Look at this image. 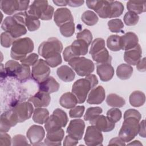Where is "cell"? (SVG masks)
<instances>
[{
	"instance_id": "6da1fadb",
	"label": "cell",
	"mask_w": 146,
	"mask_h": 146,
	"mask_svg": "<svg viewBox=\"0 0 146 146\" xmlns=\"http://www.w3.org/2000/svg\"><path fill=\"white\" fill-rule=\"evenodd\" d=\"M124 9V6L120 2L102 0L95 12L102 18H112L120 17Z\"/></svg>"
},
{
	"instance_id": "7a4b0ae2",
	"label": "cell",
	"mask_w": 146,
	"mask_h": 146,
	"mask_svg": "<svg viewBox=\"0 0 146 146\" xmlns=\"http://www.w3.org/2000/svg\"><path fill=\"white\" fill-rule=\"evenodd\" d=\"M34 43L29 37L17 39L14 40L11 48L10 56L12 59L21 60L26 57L27 54L34 50Z\"/></svg>"
},
{
	"instance_id": "3957f363",
	"label": "cell",
	"mask_w": 146,
	"mask_h": 146,
	"mask_svg": "<svg viewBox=\"0 0 146 146\" xmlns=\"http://www.w3.org/2000/svg\"><path fill=\"white\" fill-rule=\"evenodd\" d=\"M27 13L38 19L48 21L52 19L54 9L48 5L47 1H34L30 6Z\"/></svg>"
},
{
	"instance_id": "277c9868",
	"label": "cell",
	"mask_w": 146,
	"mask_h": 146,
	"mask_svg": "<svg viewBox=\"0 0 146 146\" xmlns=\"http://www.w3.org/2000/svg\"><path fill=\"white\" fill-rule=\"evenodd\" d=\"M139 121L138 119L133 117L124 119L119 132V137L124 142H130L137 136L139 129Z\"/></svg>"
},
{
	"instance_id": "5b68a950",
	"label": "cell",
	"mask_w": 146,
	"mask_h": 146,
	"mask_svg": "<svg viewBox=\"0 0 146 146\" xmlns=\"http://www.w3.org/2000/svg\"><path fill=\"white\" fill-rule=\"evenodd\" d=\"M68 120L66 113L60 108H56L46 121L44 128L47 132L56 130L66 127Z\"/></svg>"
},
{
	"instance_id": "8992f818",
	"label": "cell",
	"mask_w": 146,
	"mask_h": 146,
	"mask_svg": "<svg viewBox=\"0 0 146 146\" xmlns=\"http://www.w3.org/2000/svg\"><path fill=\"white\" fill-rule=\"evenodd\" d=\"M68 63L72 69L80 76H86L94 71V63L91 60L85 57L74 58Z\"/></svg>"
},
{
	"instance_id": "52a82bcc",
	"label": "cell",
	"mask_w": 146,
	"mask_h": 146,
	"mask_svg": "<svg viewBox=\"0 0 146 146\" xmlns=\"http://www.w3.org/2000/svg\"><path fill=\"white\" fill-rule=\"evenodd\" d=\"M62 50V42L55 37L50 38L46 41L43 42L38 47L39 54L45 59L56 54H60Z\"/></svg>"
},
{
	"instance_id": "ba28073f",
	"label": "cell",
	"mask_w": 146,
	"mask_h": 146,
	"mask_svg": "<svg viewBox=\"0 0 146 146\" xmlns=\"http://www.w3.org/2000/svg\"><path fill=\"white\" fill-rule=\"evenodd\" d=\"M1 28L5 32L10 34L15 39L25 35L27 33L26 26L19 23L13 16L7 17L4 19Z\"/></svg>"
},
{
	"instance_id": "9c48e42d",
	"label": "cell",
	"mask_w": 146,
	"mask_h": 146,
	"mask_svg": "<svg viewBox=\"0 0 146 146\" xmlns=\"http://www.w3.org/2000/svg\"><path fill=\"white\" fill-rule=\"evenodd\" d=\"M92 89L90 82L85 78L77 80L72 85V93L77 99L78 103H83L87 98V95Z\"/></svg>"
},
{
	"instance_id": "30bf717a",
	"label": "cell",
	"mask_w": 146,
	"mask_h": 146,
	"mask_svg": "<svg viewBox=\"0 0 146 146\" xmlns=\"http://www.w3.org/2000/svg\"><path fill=\"white\" fill-rule=\"evenodd\" d=\"M50 72V66L46 62L40 59L32 66L31 76L34 80L40 83L49 76Z\"/></svg>"
},
{
	"instance_id": "8fae6325",
	"label": "cell",
	"mask_w": 146,
	"mask_h": 146,
	"mask_svg": "<svg viewBox=\"0 0 146 146\" xmlns=\"http://www.w3.org/2000/svg\"><path fill=\"white\" fill-rule=\"evenodd\" d=\"M29 1H1V9L7 15H12L17 11H26L29 8Z\"/></svg>"
},
{
	"instance_id": "7c38bea8",
	"label": "cell",
	"mask_w": 146,
	"mask_h": 146,
	"mask_svg": "<svg viewBox=\"0 0 146 146\" xmlns=\"http://www.w3.org/2000/svg\"><path fill=\"white\" fill-rule=\"evenodd\" d=\"M18 123L30 119L34 111L33 106L30 102H25L15 105L12 109Z\"/></svg>"
},
{
	"instance_id": "4fadbf2b",
	"label": "cell",
	"mask_w": 146,
	"mask_h": 146,
	"mask_svg": "<svg viewBox=\"0 0 146 146\" xmlns=\"http://www.w3.org/2000/svg\"><path fill=\"white\" fill-rule=\"evenodd\" d=\"M85 144L88 146L102 145L103 136L101 131L93 125L88 126L84 137Z\"/></svg>"
},
{
	"instance_id": "5bb4252c",
	"label": "cell",
	"mask_w": 146,
	"mask_h": 146,
	"mask_svg": "<svg viewBox=\"0 0 146 146\" xmlns=\"http://www.w3.org/2000/svg\"><path fill=\"white\" fill-rule=\"evenodd\" d=\"M85 128V123L82 119H74L70 121L67 128L68 135L79 140L82 139Z\"/></svg>"
},
{
	"instance_id": "9a60e30c",
	"label": "cell",
	"mask_w": 146,
	"mask_h": 146,
	"mask_svg": "<svg viewBox=\"0 0 146 146\" xmlns=\"http://www.w3.org/2000/svg\"><path fill=\"white\" fill-rule=\"evenodd\" d=\"M89 121L92 125L97 128L101 132H107L111 131L115 127V123L103 115H99Z\"/></svg>"
},
{
	"instance_id": "2e32d148",
	"label": "cell",
	"mask_w": 146,
	"mask_h": 146,
	"mask_svg": "<svg viewBox=\"0 0 146 146\" xmlns=\"http://www.w3.org/2000/svg\"><path fill=\"white\" fill-rule=\"evenodd\" d=\"M26 135L31 144L38 145L43 140L45 131L42 126L33 125L27 130Z\"/></svg>"
},
{
	"instance_id": "e0dca14e",
	"label": "cell",
	"mask_w": 146,
	"mask_h": 146,
	"mask_svg": "<svg viewBox=\"0 0 146 146\" xmlns=\"http://www.w3.org/2000/svg\"><path fill=\"white\" fill-rule=\"evenodd\" d=\"M18 123L13 110L5 111L1 115L0 131L7 132L11 127L15 126Z\"/></svg>"
},
{
	"instance_id": "ac0fdd59",
	"label": "cell",
	"mask_w": 146,
	"mask_h": 146,
	"mask_svg": "<svg viewBox=\"0 0 146 146\" xmlns=\"http://www.w3.org/2000/svg\"><path fill=\"white\" fill-rule=\"evenodd\" d=\"M54 21L55 24L60 27L68 22L73 21L74 18L71 11L68 9L61 7L57 9L54 12Z\"/></svg>"
},
{
	"instance_id": "d6986e66",
	"label": "cell",
	"mask_w": 146,
	"mask_h": 146,
	"mask_svg": "<svg viewBox=\"0 0 146 146\" xmlns=\"http://www.w3.org/2000/svg\"><path fill=\"white\" fill-rule=\"evenodd\" d=\"M142 49L139 44L133 48L126 50L124 54V61L129 65H136L141 58Z\"/></svg>"
},
{
	"instance_id": "ffe728a7",
	"label": "cell",
	"mask_w": 146,
	"mask_h": 146,
	"mask_svg": "<svg viewBox=\"0 0 146 146\" xmlns=\"http://www.w3.org/2000/svg\"><path fill=\"white\" fill-rule=\"evenodd\" d=\"M29 102L32 103L36 108L46 107L49 105L51 102V97L49 94L39 91L29 98Z\"/></svg>"
},
{
	"instance_id": "44dd1931",
	"label": "cell",
	"mask_w": 146,
	"mask_h": 146,
	"mask_svg": "<svg viewBox=\"0 0 146 146\" xmlns=\"http://www.w3.org/2000/svg\"><path fill=\"white\" fill-rule=\"evenodd\" d=\"M106 92L102 86L93 88L90 91L87 102L90 104H99L105 99Z\"/></svg>"
},
{
	"instance_id": "7402d4cb",
	"label": "cell",
	"mask_w": 146,
	"mask_h": 146,
	"mask_svg": "<svg viewBox=\"0 0 146 146\" xmlns=\"http://www.w3.org/2000/svg\"><path fill=\"white\" fill-rule=\"evenodd\" d=\"M64 135V132L62 128L47 132L46 137L44 140V144L46 145H60Z\"/></svg>"
},
{
	"instance_id": "603a6c76",
	"label": "cell",
	"mask_w": 146,
	"mask_h": 146,
	"mask_svg": "<svg viewBox=\"0 0 146 146\" xmlns=\"http://www.w3.org/2000/svg\"><path fill=\"white\" fill-rule=\"evenodd\" d=\"M138 42L139 38L137 35L131 31L126 33L120 36L121 49L125 51L135 47L138 44Z\"/></svg>"
},
{
	"instance_id": "cb8c5ba5",
	"label": "cell",
	"mask_w": 146,
	"mask_h": 146,
	"mask_svg": "<svg viewBox=\"0 0 146 146\" xmlns=\"http://www.w3.org/2000/svg\"><path fill=\"white\" fill-rule=\"evenodd\" d=\"M96 72L102 81L108 82L113 78L115 71L110 63H104L97 66Z\"/></svg>"
},
{
	"instance_id": "d4e9b609",
	"label": "cell",
	"mask_w": 146,
	"mask_h": 146,
	"mask_svg": "<svg viewBox=\"0 0 146 146\" xmlns=\"http://www.w3.org/2000/svg\"><path fill=\"white\" fill-rule=\"evenodd\" d=\"M59 87V84L52 76H48L44 81L39 83V91H43L49 94L57 92Z\"/></svg>"
},
{
	"instance_id": "484cf974",
	"label": "cell",
	"mask_w": 146,
	"mask_h": 146,
	"mask_svg": "<svg viewBox=\"0 0 146 146\" xmlns=\"http://www.w3.org/2000/svg\"><path fill=\"white\" fill-rule=\"evenodd\" d=\"M89 45L83 40L76 39L70 46L75 58L87 54Z\"/></svg>"
},
{
	"instance_id": "4316f807",
	"label": "cell",
	"mask_w": 146,
	"mask_h": 146,
	"mask_svg": "<svg viewBox=\"0 0 146 146\" xmlns=\"http://www.w3.org/2000/svg\"><path fill=\"white\" fill-rule=\"evenodd\" d=\"M58 77L64 82H72L75 76V74L73 70L67 65H63L59 67L56 70Z\"/></svg>"
},
{
	"instance_id": "83f0119b",
	"label": "cell",
	"mask_w": 146,
	"mask_h": 146,
	"mask_svg": "<svg viewBox=\"0 0 146 146\" xmlns=\"http://www.w3.org/2000/svg\"><path fill=\"white\" fill-rule=\"evenodd\" d=\"M60 106L67 109H71L78 103V100L72 92H66L63 94L59 99Z\"/></svg>"
},
{
	"instance_id": "f1b7e54d",
	"label": "cell",
	"mask_w": 146,
	"mask_h": 146,
	"mask_svg": "<svg viewBox=\"0 0 146 146\" xmlns=\"http://www.w3.org/2000/svg\"><path fill=\"white\" fill-rule=\"evenodd\" d=\"M49 117V112L46 108H36L34 110L33 120L38 124H43L46 123Z\"/></svg>"
},
{
	"instance_id": "f546056e",
	"label": "cell",
	"mask_w": 146,
	"mask_h": 146,
	"mask_svg": "<svg viewBox=\"0 0 146 146\" xmlns=\"http://www.w3.org/2000/svg\"><path fill=\"white\" fill-rule=\"evenodd\" d=\"M145 1H129L127 3V8L129 11L140 14L145 11Z\"/></svg>"
},
{
	"instance_id": "4dcf8cb0",
	"label": "cell",
	"mask_w": 146,
	"mask_h": 146,
	"mask_svg": "<svg viewBox=\"0 0 146 146\" xmlns=\"http://www.w3.org/2000/svg\"><path fill=\"white\" fill-rule=\"evenodd\" d=\"M132 67L128 64H121L116 69L117 76L121 80H127L131 78L133 74Z\"/></svg>"
},
{
	"instance_id": "1f68e13d",
	"label": "cell",
	"mask_w": 146,
	"mask_h": 146,
	"mask_svg": "<svg viewBox=\"0 0 146 146\" xmlns=\"http://www.w3.org/2000/svg\"><path fill=\"white\" fill-rule=\"evenodd\" d=\"M129 101L131 105L133 107H141L145 102V94L140 91H135L131 94L129 98Z\"/></svg>"
},
{
	"instance_id": "d6a6232c",
	"label": "cell",
	"mask_w": 146,
	"mask_h": 146,
	"mask_svg": "<svg viewBox=\"0 0 146 146\" xmlns=\"http://www.w3.org/2000/svg\"><path fill=\"white\" fill-rule=\"evenodd\" d=\"M92 58L95 62L99 64L104 63L111 64L112 60V57L110 55L109 52L106 47L98 52L92 55Z\"/></svg>"
},
{
	"instance_id": "836d02e7",
	"label": "cell",
	"mask_w": 146,
	"mask_h": 146,
	"mask_svg": "<svg viewBox=\"0 0 146 146\" xmlns=\"http://www.w3.org/2000/svg\"><path fill=\"white\" fill-rule=\"evenodd\" d=\"M106 103L109 106L121 108L125 105V101L123 98L112 93L108 95L106 99Z\"/></svg>"
},
{
	"instance_id": "e575fe53",
	"label": "cell",
	"mask_w": 146,
	"mask_h": 146,
	"mask_svg": "<svg viewBox=\"0 0 146 146\" xmlns=\"http://www.w3.org/2000/svg\"><path fill=\"white\" fill-rule=\"evenodd\" d=\"M81 19L84 24L88 26H94L97 23L99 18L94 11L87 10L82 14Z\"/></svg>"
},
{
	"instance_id": "d590c367",
	"label": "cell",
	"mask_w": 146,
	"mask_h": 146,
	"mask_svg": "<svg viewBox=\"0 0 146 146\" xmlns=\"http://www.w3.org/2000/svg\"><path fill=\"white\" fill-rule=\"evenodd\" d=\"M21 64L18 62L14 60H10L7 61L5 63V66L6 75L15 78Z\"/></svg>"
},
{
	"instance_id": "8d00e7d4",
	"label": "cell",
	"mask_w": 146,
	"mask_h": 146,
	"mask_svg": "<svg viewBox=\"0 0 146 146\" xmlns=\"http://www.w3.org/2000/svg\"><path fill=\"white\" fill-rule=\"evenodd\" d=\"M107 46L112 51H118L121 49L120 36L111 35L107 39Z\"/></svg>"
},
{
	"instance_id": "74e56055",
	"label": "cell",
	"mask_w": 146,
	"mask_h": 146,
	"mask_svg": "<svg viewBox=\"0 0 146 146\" xmlns=\"http://www.w3.org/2000/svg\"><path fill=\"white\" fill-rule=\"evenodd\" d=\"M25 25L29 31H34L40 27V22L36 17L27 14L25 18Z\"/></svg>"
},
{
	"instance_id": "f35d334b",
	"label": "cell",
	"mask_w": 146,
	"mask_h": 146,
	"mask_svg": "<svg viewBox=\"0 0 146 146\" xmlns=\"http://www.w3.org/2000/svg\"><path fill=\"white\" fill-rule=\"evenodd\" d=\"M30 75L31 71L30 66L21 63L15 78L20 82H24L30 77Z\"/></svg>"
},
{
	"instance_id": "ab89813d",
	"label": "cell",
	"mask_w": 146,
	"mask_h": 146,
	"mask_svg": "<svg viewBox=\"0 0 146 146\" xmlns=\"http://www.w3.org/2000/svg\"><path fill=\"white\" fill-rule=\"evenodd\" d=\"M59 27L61 34L64 37H70L75 32V24L74 21L68 22L62 25Z\"/></svg>"
},
{
	"instance_id": "60d3db41",
	"label": "cell",
	"mask_w": 146,
	"mask_h": 146,
	"mask_svg": "<svg viewBox=\"0 0 146 146\" xmlns=\"http://www.w3.org/2000/svg\"><path fill=\"white\" fill-rule=\"evenodd\" d=\"M105 48V40L101 38L95 39L92 43L90 50V54L94 55Z\"/></svg>"
},
{
	"instance_id": "b9f144b4",
	"label": "cell",
	"mask_w": 146,
	"mask_h": 146,
	"mask_svg": "<svg viewBox=\"0 0 146 146\" xmlns=\"http://www.w3.org/2000/svg\"><path fill=\"white\" fill-rule=\"evenodd\" d=\"M102 112V108L100 107H90L87 110L84 115V119L86 121H90L100 115Z\"/></svg>"
},
{
	"instance_id": "7bdbcfd3",
	"label": "cell",
	"mask_w": 146,
	"mask_h": 146,
	"mask_svg": "<svg viewBox=\"0 0 146 146\" xmlns=\"http://www.w3.org/2000/svg\"><path fill=\"white\" fill-rule=\"evenodd\" d=\"M109 30L112 33H120L124 27V24L120 19H112L108 22Z\"/></svg>"
},
{
	"instance_id": "ee69618b",
	"label": "cell",
	"mask_w": 146,
	"mask_h": 146,
	"mask_svg": "<svg viewBox=\"0 0 146 146\" xmlns=\"http://www.w3.org/2000/svg\"><path fill=\"white\" fill-rule=\"evenodd\" d=\"M124 22L127 26L136 25L139 20V17L137 14L131 12H127L124 16Z\"/></svg>"
},
{
	"instance_id": "f6af8a7d",
	"label": "cell",
	"mask_w": 146,
	"mask_h": 146,
	"mask_svg": "<svg viewBox=\"0 0 146 146\" xmlns=\"http://www.w3.org/2000/svg\"><path fill=\"white\" fill-rule=\"evenodd\" d=\"M122 113L119 108H112L110 109L107 112V117L113 123L119 121L121 118Z\"/></svg>"
},
{
	"instance_id": "bcb514c9",
	"label": "cell",
	"mask_w": 146,
	"mask_h": 146,
	"mask_svg": "<svg viewBox=\"0 0 146 146\" xmlns=\"http://www.w3.org/2000/svg\"><path fill=\"white\" fill-rule=\"evenodd\" d=\"M15 40L10 34L7 32H3L1 34V44L3 47H10Z\"/></svg>"
},
{
	"instance_id": "7dc6e473",
	"label": "cell",
	"mask_w": 146,
	"mask_h": 146,
	"mask_svg": "<svg viewBox=\"0 0 146 146\" xmlns=\"http://www.w3.org/2000/svg\"><path fill=\"white\" fill-rule=\"evenodd\" d=\"M45 61L50 67H55L62 63V59L60 54L58 53L47 58L45 59Z\"/></svg>"
},
{
	"instance_id": "c3c4849f",
	"label": "cell",
	"mask_w": 146,
	"mask_h": 146,
	"mask_svg": "<svg viewBox=\"0 0 146 146\" xmlns=\"http://www.w3.org/2000/svg\"><path fill=\"white\" fill-rule=\"evenodd\" d=\"M76 39L84 40L89 46L92 40V35L91 32L88 29H84L76 34Z\"/></svg>"
},
{
	"instance_id": "681fc988",
	"label": "cell",
	"mask_w": 146,
	"mask_h": 146,
	"mask_svg": "<svg viewBox=\"0 0 146 146\" xmlns=\"http://www.w3.org/2000/svg\"><path fill=\"white\" fill-rule=\"evenodd\" d=\"M85 107L83 106H78L71 108L69 111V116L71 118H80L84 112Z\"/></svg>"
},
{
	"instance_id": "f907efd6",
	"label": "cell",
	"mask_w": 146,
	"mask_h": 146,
	"mask_svg": "<svg viewBox=\"0 0 146 146\" xmlns=\"http://www.w3.org/2000/svg\"><path fill=\"white\" fill-rule=\"evenodd\" d=\"M38 58L39 56L38 54H36V53H31L30 54L25 58L21 60L20 62L22 64H24L29 66H33L39 60Z\"/></svg>"
},
{
	"instance_id": "816d5d0a",
	"label": "cell",
	"mask_w": 146,
	"mask_h": 146,
	"mask_svg": "<svg viewBox=\"0 0 146 146\" xmlns=\"http://www.w3.org/2000/svg\"><path fill=\"white\" fill-rule=\"evenodd\" d=\"M13 145H29L26 137L22 135H16L12 139Z\"/></svg>"
},
{
	"instance_id": "f5cc1de1",
	"label": "cell",
	"mask_w": 146,
	"mask_h": 146,
	"mask_svg": "<svg viewBox=\"0 0 146 146\" xmlns=\"http://www.w3.org/2000/svg\"><path fill=\"white\" fill-rule=\"evenodd\" d=\"M12 140L10 136L6 132H1L0 133V145H11Z\"/></svg>"
},
{
	"instance_id": "db71d44e",
	"label": "cell",
	"mask_w": 146,
	"mask_h": 146,
	"mask_svg": "<svg viewBox=\"0 0 146 146\" xmlns=\"http://www.w3.org/2000/svg\"><path fill=\"white\" fill-rule=\"evenodd\" d=\"M133 117L138 119L140 120L141 118V116L140 113L135 109H129L127 110L124 113V119H125L127 117Z\"/></svg>"
},
{
	"instance_id": "11a10c76",
	"label": "cell",
	"mask_w": 146,
	"mask_h": 146,
	"mask_svg": "<svg viewBox=\"0 0 146 146\" xmlns=\"http://www.w3.org/2000/svg\"><path fill=\"white\" fill-rule=\"evenodd\" d=\"M78 143V140H77L76 139L73 137L72 136L69 135H67L64 139L63 145L74 146V145H76Z\"/></svg>"
},
{
	"instance_id": "9f6ffc18",
	"label": "cell",
	"mask_w": 146,
	"mask_h": 146,
	"mask_svg": "<svg viewBox=\"0 0 146 146\" xmlns=\"http://www.w3.org/2000/svg\"><path fill=\"white\" fill-rule=\"evenodd\" d=\"M86 78L90 82L92 89L94 88L98 84V80L94 74H89L86 76Z\"/></svg>"
},
{
	"instance_id": "6f0895ef",
	"label": "cell",
	"mask_w": 146,
	"mask_h": 146,
	"mask_svg": "<svg viewBox=\"0 0 146 146\" xmlns=\"http://www.w3.org/2000/svg\"><path fill=\"white\" fill-rule=\"evenodd\" d=\"M137 69L140 72H145L146 71V64H145V58L141 59L139 62L136 64Z\"/></svg>"
},
{
	"instance_id": "680465c9",
	"label": "cell",
	"mask_w": 146,
	"mask_h": 146,
	"mask_svg": "<svg viewBox=\"0 0 146 146\" xmlns=\"http://www.w3.org/2000/svg\"><path fill=\"white\" fill-rule=\"evenodd\" d=\"M108 145H125V142H124L119 137H116L111 139L109 141Z\"/></svg>"
},
{
	"instance_id": "91938a15",
	"label": "cell",
	"mask_w": 146,
	"mask_h": 146,
	"mask_svg": "<svg viewBox=\"0 0 146 146\" xmlns=\"http://www.w3.org/2000/svg\"><path fill=\"white\" fill-rule=\"evenodd\" d=\"M138 133L141 137L143 138L145 137V125L144 120H143L140 123H139V129Z\"/></svg>"
},
{
	"instance_id": "94428289",
	"label": "cell",
	"mask_w": 146,
	"mask_h": 146,
	"mask_svg": "<svg viewBox=\"0 0 146 146\" xmlns=\"http://www.w3.org/2000/svg\"><path fill=\"white\" fill-rule=\"evenodd\" d=\"M84 3V1H67V5L71 7H79Z\"/></svg>"
},
{
	"instance_id": "6125c7cd",
	"label": "cell",
	"mask_w": 146,
	"mask_h": 146,
	"mask_svg": "<svg viewBox=\"0 0 146 146\" xmlns=\"http://www.w3.org/2000/svg\"><path fill=\"white\" fill-rule=\"evenodd\" d=\"M53 3L56 6H65L67 5V1H58V0H54Z\"/></svg>"
},
{
	"instance_id": "be15d7a7",
	"label": "cell",
	"mask_w": 146,
	"mask_h": 146,
	"mask_svg": "<svg viewBox=\"0 0 146 146\" xmlns=\"http://www.w3.org/2000/svg\"><path fill=\"white\" fill-rule=\"evenodd\" d=\"M128 145H142V144L139 140H135L132 142L128 144Z\"/></svg>"
}]
</instances>
